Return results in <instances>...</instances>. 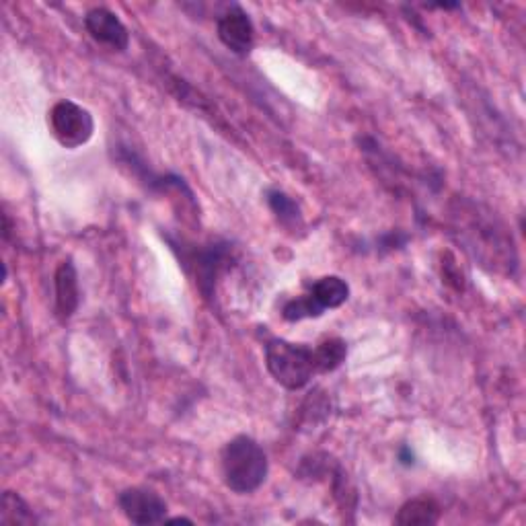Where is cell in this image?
<instances>
[{"label":"cell","instance_id":"6da1fadb","mask_svg":"<svg viewBox=\"0 0 526 526\" xmlns=\"http://www.w3.org/2000/svg\"><path fill=\"white\" fill-rule=\"evenodd\" d=\"M224 485L235 494H253L268 477V455L251 436H237L222 448L220 457Z\"/></svg>","mask_w":526,"mask_h":526},{"label":"cell","instance_id":"7a4b0ae2","mask_svg":"<svg viewBox=\"0 0 526 526\" xmlns=\"http://www.w3.org/2000/svg\"><path fill=\"white\" fill-rule=\"evenodd\" d=\"M266 366L274 381L288 391H298L317 374L315 352L303 344L270 340L266 346Z\"/></svg>","mask_w":526,"mask_h":526},{"label":"cell","instance_id":"3957f363","mask_svg":"<svg viewBox=\"0 0 526 526\" xmlns=\"http://www.w3.org/2000/svg\"><path fill=\"white\" fill-rule=\"evenodd\" d=\"M50 128L54 138L66 148H79L87 144L95 132L91 111L74 101H58L50 111Z\"/></svg>","mask_w":526,"mask_h":526},{"label":"cell","instance_id":"277c9868","mask_svg":"<svg viewBox=\"0 0 526 526\" xmlns=\"http://www.w3.org/2000/svg\"><path fill=\"white\" fill-rule=\"evenodd\" d=\"M118 504L132 524H163L167 518V502L148 487H128L120 494Z\"/></svg>","mask_w":526,"mask_h":526},{"label":"cell","instance_id":"5b68a950","mask_svg":"<svg viewBox=\"0 0 526 526\" xmlns=\"http://www.w3.org/2000/svg\"><path fill=\"white\" fill-rule=\"evenodd\" d=\"M218 37L237 56H247L255 44V27L241 7H233L220 15Z\"/></svg>","mask_w":526,"mask_h":526},{"label":"cell","instance_id":"8992f818","mask_svg":"<svg viewBox=\"0 0 526 526\" xmlns=\"http://www.w3.org/2000/svg\"><path fill=\"white\" fill-rule=\"evenodd\" d=\"M85 27L95 42L111 50L124 52L130 46V33L126 25L120 21L116 13H111L109 9H103V7L91 9L85 17Z\"/></svg>","mask_w":526,"mask_h":526},{"label":"cell","instance_id":"52a82bcc","mask_svg":"<svg viewBox=\"0 0 526 526\" xmlns=\"http://www.w3.org/2000/svg\"><path fill=\"white\" fill-rule=\"evenodd\" d=\"M229 245H222V247H208V249H202V251H196L192 253L190 257H185L183 261L190 263L194 274H196V282L200 286V290L210 296L212 294V286L218 278V274L224 270V266H227L229 261Z\"/></svg>","mask_w":526,"mask_h":526},{"label":"cell","instance_id":"ba28073f","mask_svg":"<svg viewBox=\"0 0 526 526\" xmlns=\"http://www.w3.org/2000/svg\"><path fill=\"white\" fill-rule=\"evenodd\" d=\"M54 288H56V313L60 319H70L77 313L81 305V288H79V274L74 268L72 259L62 261L54 274Z\"/></svg>","mask_w":526,"mask_h":526},{"label":"cell","instance_id":"9c48e42d","mask_svg":"<svg viewBox=\"0 0 526 526\" xmlns=\"http://www.w3.org/2000/svg\"><path fill=\"white\" fill-rule=\"evenodd\" d=\"M440 520V506L434 498L422 496L405 502L395 516V522L401 526H432Z\"/></svg>","mask_w":526,"mask_h":526},{"label":"cell","instance_id":"30bf717a","mask_svg":"<svg viewBox=\"0 0 526 526\" xmlns=\"http://www.w3.org/2000/svg\"><path fill=\"white\" fill-rule=\"evenodd\" d=\"M309 296L315 300V303L327 311V309H337L342 307L346 300L350 298V286L346 280L337 278V276H325L321 280H317L311 286Z\"/></svg>","mask_w":526,"mask_h":526},{"label":"cell","instance_id":"8fae6325","mask_svg":"<svg viewBox=\"0 0 526 526\" xmlns=\"http://www.w3.org/2000/svg\"><path fill=\"white\" fill-rule=\"evenodd\" d=\"M40 520L33 514L31 506L15 492H5L3 510H0V524L3 526H33Z\"/></svg>","mask_w":526,"mask_h":526},{"label":"cell","instance_id":"7c38bea8","mask_svg":"<svg viewBox=\"0 0 526 526\" xmlns=\"http://www.w3.org/2000/svg\"><path fill=\"white\" fill-rule=\"evenodd\" d=\"M315 366L317 372H333L335 368H340L348 356L346 342L340 337H331V340L321 342L315 350Z\"/></svg>","mask_w":526,"mask_h":526},{"label":"cell","instance_id":"4fadbf2b","mask_svg":"<svg viewBox=\"0 0 526 526\" xmlns=\"http://www.w3.org/2000/svg\"><path fill=\"white\" fill-rule=\"evenodd\" d=\"M268 204H270L272 212L276 214V218L282 227H286L290 231H296V229L303 227V216H300L298 204L290 196H286L284 192H270Z\"/></svg>","mask_w":526,"mask_h":526},{"label":"cell","instance_id":"5bb4252c","mask_svg":"<svg viewBox=\"0 0 526 526\" xmlns=\"http://www.w3.org/2000/svg\"><path fill=\"white\" fill-rule=\"evenodd\" d=\"M323 313L325 311L315 303V300L309 294H305V296H298L290 300V303H286L282 317L286 321H303V319H317Z\"/></svg>","mask_w":526,"mask_h":526}]
</instances>
